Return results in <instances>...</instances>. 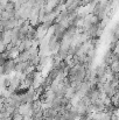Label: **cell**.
<instances>
[{
  "label": "cell",
  "instance_id": "1",
  "mask_svg": "<svg viewBox=\"0 0 119 120\" xmlns=\"http://www.w3.org/2000/svg\"><path fill=\"white\" fill-rule=\"evenodd\" d=\"M16 68V61L14 58H8L4 64H1V75H12L15 72Z\"/></svg>",
  "mask_w": 119,
  "mask_h": 120
},
{
  "label": "cell",
  "instance_id": "2",
  "mask_svg": "<svg viewBox=\"0 0 119 120\" xmlns=\"http://www.w3.org/2000/svg\"><path fill=\"white\" fill-rule=\"evenodd\" d=\"M18 111L23 117H33V104L32 103H23L18 107Z\"/></svg>",
  "mask_w": 119,
  "mask_h": 120
},
{
  "label": "cell",
  "instance_id": "3",
  "mask_svg": "<svg viewBox=\"0 0 119 120\" xmlns=\"http://www.w3.org/2000/svg\"><path fill=\"white\" fill-rule=\"evenodd\" d=\"M29 60H31V54H29L28 50L21 51V52L19 54V56L15 58L16 63H18V62H26V61H29Z\"/></svg>",
  "mask_w": 119,
  "mask_h": 120
},
{
  "label": "cell",
  "instance_id": "4",
  "mask_svg": "<svg viewBox=\"0 0 119 120\" xmlns=\"http://www.w3.org/2000/svg\"><path fill=\"white\" fill-rule=\"evenodd\" d=\"M112 34L119 39V22L115 26V27H113V29H112Z\"/></svg>",
  "mask_w": 119,
  "mask_h": 120
},
{
  "label": "cell",
  "instance_id": "5",
  "mask_svg": "<svg viewBox=\"0 0 119 120\" xmlns=\"http://www.w3.org/2000/svg\"><path fill=\"white\" fill-rule=\"evenodd\" d=\"M23 116L22 114H20V113H14L13 116H12V120H23Z\"/></svg>",
  "mask_w": 119,
  "mask_h": 120
},
{
  "label": "cell",
  "instance_id": "6",
  "mask_svg": "<svg viewBox=\"0 0 119 120\" xmlns=\"http://www.w3.org/2000/svg\"><path fill=\"white\" fill-rule=\"evenodd\" d=\"M11 2H14V4H16V2H20V0H9Z\"/></svg>",
  "mask_w": 119,
  "mask_h": 120
},
{
  "label": "cell",
  "instance_id": "7",
  "mask_svg": "<svg viewBox=\"0 0 119 120\" xmlns=\"http://www.w3.org/2000/svg\"><path fill=\"white\" fill-rule=\"evenodd\" d=\"M115 1H118V0H115Z\"/></svg>",
  "mask_w": 119,
  "mask_h": 120
}]
</instances>
